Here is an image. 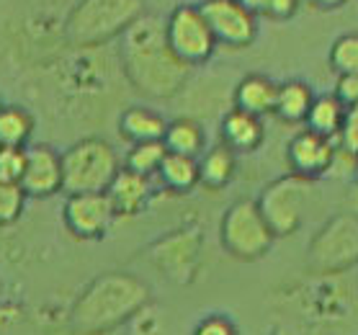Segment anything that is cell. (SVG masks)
I'll list each match as a JSON object with an SVG mask.
<instances>
[{
	"mask_svg": "<svg viewBox=\"0 0 358 335\" xmlns=\"http://www.w3.org/2000/svg\"><path fill=\"white\" fill-rule=\"evenodd\" d=\"M335 96L345 104V106H358V73L348 75H338V83H335Z\"/></svg>",
	"mask_w": 358,
	"mask_h": 335,
	"instance_id": "d6a6232c",
	"label": "cell"
},
{
	"mask_svg": "<svg viewBox=\"0 0 358 335\" xmlns=\"http://www.w3.org/2000/svg\"><path fill=\"white\" fill-rule=\"evenodd\" d=\"M345 114H348V106H345L335 93H322V96L315 99L312 111L304 124H307V129L320 134V137H327L338 142L343 124H345Z\"/></svg>",
	"mask_w": 358,
	"mask_h": 335,
	"instance_id": "7402d4cb",
	"label": "cell"
},
{
	"mask_svg": "<svg viewBox=\"0 0 358 335\" xmlns=\"http://www.w3.org/2000/svg\"><path fill=\"white\" fill-rule=\"evenodd\" d=\"M0 294H3V284H0Z\"/></svg>",
	"mask_w": 358,
	"mask_h": 335,
	"instance_id": "8d00e7d4",
	"label": "cell"
},
{
	"mask_svg": "<svg viewBox=\"0 0 358 335\" xmlns=\"http://www.w3.org/2000/svg\"><path fill=\"white\" fill-rule=\"evenodd\" d=\"M168 191L173 194H186L194 186H199V157H186L168 152L155 176Z\"/></svg>",
	"mask_w": 358,
	"mask_h": 335,
	"instance_id": "603a6c76",
	"label": "cell"
},
{
	"mask_svg": "<svg viewBox=\"0 0 358 335\" xmlns=\"http://www.w3.org/2000/svg\"><path fill=\"white\" fill-rule=\"evenodd\" d=\"M165 155H168V148H165L163 142H142V145H131L127 157H124V168L139 173V176L152 178V176H157V171H160Z\"/></svg>",
	"mask_w": 358,
	"mask_h": 335,
	"instance_id": "d4e9b609",
	"label": "cell"
},
{
	"mask_svg": "<svg viewBox=\"0 0 358 335\" xmlns=\"http://www.w3.org/2000/svg\"><path fill=\"white\" fill-rule=\"evenodd\" d=\"M0 111H3V99H0Z\"/></svg>",
	"mask_w": 358,
	"mask_h": 335,
	"instance_id": "d590c367",
	"label": "cell"
},
{
	"mask_svg": "<svg viewBox=\"0 0 358 335\" xmlns=\"http://www.w3.org/2000/svg\"><path fill=\"white\" fill-rule=\"evenodd\" d=\"M21 188L29 199H49L59 191H65L62 152H57L49 145H29Z\"/></svg>",
	"mask_w": 358,
	"mask_h": 335,
	"instance_id": "4fadbf2b",
	"label": "cell"
},
{
	"mask_svg": "<svg viewBox=\"0 0 358 335\" xmlns=\"http://www.w3.org/2000/svg\"><path fill=\"white\" fill-rule=\"evenodd\" d=\"M315 8H322V10H333V8H341V6H345L348 0H310Z\"/></svg>",
	"mask_w": 358,
	"mask_h": 335,
	"instance_id": "e575fe53",
	"label": "cell"
},
{
	"mask_svg": "<svg viewBox=\"0 0 358 335\" xmlns=\"http://www.w3.org/2000/svg\"><path fill=\"white\" fill-rule=\"evenodd\" d=\"M312 191H315V180L299 178L294 173H286L263 188L255 201L261 206L268 227L273 229V235L289 237L301 227V222L307 217Z\"/></svg>",
	"mask_w": 358,
	"mask_h": 335,
	"instance_id": "ba28073f",
	"label": "cell"
},
{
	"mask_svg": "<svg viewBox=\"0 0 358 335\" xmlns=\"http://www.w3.org/2000/svg\"><path fill=\"white\" fill-rule=\"evenodd\" d=\"M220 137L222 145H227L232 152H252V150L261 148L263 137H266L263 119L232 106L227 114L222 116Z\"/></svg>",
	"mask_w": 358,
	"mask_h": 335,
	"instance_id": "2e32d148",
	"label": "cell"
},
{
	"mask_svg": "<svg viewBox=\"0 0 358 335\" xmlns=\"http://www.w3.org/2000/svg\"><path fill=\"white\" fill-rule=\"evenodd\" d=\"M237 173V152L227 148V145H214L199 157V183L212 191L229 186Z\"/></svg>",
	"mask_w": 358,
	"mask_h": 335,
	"instance_id": "ffe728a7",
	"label": "cell"
},
{
	"mask_svg": "<svg viewBox=\"0 0 358 335\" xmlns=\"http://www.w3.org/2000/svg\"><path fill=\"white\" fill-rule=\"evenodd\" d=\"M165 34L176 57L188 67L203 65L217 50V39L199 6H176L165 18Z\"/></svg>",
	"mask_w": 358,
	"mask_h": 335,
	"instance_id": "9c48e42d",
	"label": "cell"
},
{
	"mask_svg": "<svg viewBox=\"0 0 358 335\" xmlns=\"http://www.w3.org/2000/svg\"><path fill=\"white\" fill-rule=\"evenodd\" d=\"M145 16V0H78L67 13L65 36L73 47L93 50L124 36Z\"/></svg>",
	"mask_w": 358,
	"mask_h": 335,
	"instance_id": "3957f363",
	"label": "cell"
},
{
	"mask_svg": "<svg viewBox=\"0 0 358 335\" xmlns=\"http://www.w3.org/2000/svg\"><path fill=\"white\" fill-rule=\"evenodd\" d=\"M168 122L160 111L150 106H129L119 116V134L129 145H142V142H163Z\"/></svg>",
	"mask_w": 358,
	"mask_h": 335,
	"instance_id": "ac0fdd59",
	"label": "cell"
},
{
	"mask_svg": "<svg viewBox=\"0 0 358 335\" xmlns=\"http://www.w3.org/2000/svg\"><path fill=\"white\" fill-rule=\"evenodd\" d=\"M191 335H240L237 325L224 315H206L196 322L194 333Z\"/></svg>",
	"mask_w": 358,
	"mask_h": 335,
	"instance_id": "f546056e",
	"label": "cell"
},
{
	"mask_svg": "<svg viewBox=\"0 0 358 335\" xmlns=\"http://www.w3.org/2000/svg\"><path fill=\"white\" fill-rule=\"evenodd\" d=\"M163 145L168 148V152H176V155L201 157L206 152V131L191 116H178L168 122Z\"/></svg>",
	"mask_w": 358,
	"mask_h": 335,
	"instance_id": "44dd1931",
	"label": "cell"
},
{
	"mask_svg": "<svg viewBox=\"0 0 358 335\" xmlns=\"http://www.w3.org/2000/svg\"><path fill=\"white\" fill-rule=\"evenodd\" d=\"M34 134V116L21 106H3L0 111V148H29Z\"/></svg>",
	"mask_w": 358,
	"mask_h": 335,
	"instance_id": "cb8c5ba5",
	"label": "cell"
},
{
	"mask_svg": "<svg viewBox=\"0 0 358 335\" xmlns=\"http://www.w3.org/2000/svg\"><path fill=\"white\" fill-rule=\"evenodd\" d=\"M294 307L304 315V320L317 322L327 330L330 325L348 322L358 315V289H353L345 273H333V276L317 273L315 284L301 286L296 292Z\"/></svg>",
	"mask_w": 358,
	"mask_h": 335,
	"instance_id": "52a82bcc",
	"label": "cell"
},
{
	"mask_svg": "<svg viewBox=\"0 0 358 335\" xmlns=\"http://www.w3.org/2000/svg\"><path fill=\"white\" fill-rule=\"evenodd\" d=\"M220 240L227 255H232L235 261L252 263L261 261L263 255L273 248L276 235L268 227L258 201L255 199H240L222 214Z\"/></svg>",
	"mask_w": 358,
	"mask_h": 335,
	"instance_id": "5b68a950",
	"label": "cell"
},
{
	"mask_svg": "<svg viewBox=\"0 0 358 335\" xmlns=\"http://www.w3.org/2000/svg\"><path fill=\"white\" fill-rule=\"evenodd\" d=\"M276 96H278L276 80H271L268 75L250 73L235 85V90H232V104L240 111H248V114L261 116L263 119V116L273 114Z\"/></svg>",
	"mask_w": 358,
	"mask_h": 335,
	"instance_id": "e0dca14e",
	"label": "cell"
},
{
	"mask_svg": "<svg viewBox=\"0 0 358 335\" xmlns=\"http://www.w3.org/2000/svg\"><path fill=\"white\" fill-rule=\"evenodd\" d=\"M106 194L116 209V217H137L152 199V178L122 168Z\"/></svg>",
	"mask_w": 358,
	"mask_h": 335,
	"instance_id": "9a60e30c",
	"label": "cell"
},
{
	"mask_svg": "<svg viewBox=\"0 0 358 335\" xmlns=\"http://www.w3.org/2000/svg\"><path fill=\"white\" fill-rule=\"evenodd\" d=\"M199 8L217 44H224L229 50H245L258 36V16L237 0H203Z\"/></svg>",
	"mask_w": 358,
	"mask_h": 335,
	"instance_id": "30bf717a",
	"label": "cell"
},
{
	"mask_svg": "<svg viewBox=\"0 0 358 335\" xmlns=\"http://www.w3.org/2000/svg\"><path fill=\"white\" fill-rule=\"evenodd\" d=\"M26 171V148H0V178L21 183Z\"/></svg>",
	"mask_w": 358,
	"mask_h": 335,
	"instance_id": "f1b7e54d",
	"label": "cell"
},
{
	"mask_svg": "<svg viewBox=\"0 0 358 335\" xmlns=\"http://www.w3.org/2000/svg\"><path fill=\"white\" fill-rule=\"evenodd\" d=\"M338 152V142L327 137H320L310 129L296 131L286 145V163L289 171L299 178L317 180L330 173Z\"/></svg>",
	"mask_w": 358,
	"mask_h": 335,
	"instance_id": "7c38bea8",
	"label": "cell"
},
{
	"mask_svg": "<svg viewBox=\"0 0 358 335\" xmlns=\"http://www.w3.org/2000/svg\"><path fill=\"white\" fill-rule=\"evenodd\" d=\"M307 261L315 273H348L358 266V217L350 212L333 214L312 235Z\"/></svg>",
	"mask_w": 358,
	"mask_h": 335,
	"instance_id": "8992f818",
	"label": "cell"
},
{
	"mask_svg": "<svg viewBox=\"0 0 358 335\" xmlns=\"http://www.w3.org/2000/svg\"><path fill=\"white\" fill-rule=\"evenodd\" d=\"M271 335H330L322 325L310 322V320H289V322H278Z\"/></svg>",
	"mask_w": 358,
	"mask_h": 335,
	"instance_id": "1f68e13d",
	"label": "cell"
},
{
	"mask_svg": "<svg viewBox=\"0 0 358 335\" xmlns=\"http://www.w3.org/2000/svg\"><path fill=\"white\" fill-rule=\"evenodd\" d=\"M315 90L304 80H286L278 83V96L273 116H278L286 124H304L315 104Z\"/></svg>",
	"mask_w": 358,
	"mask_h": 335,
	"instance_id": "d6986e66",
	"label": "cell"
},
{
	"mask_svg": "<svg viewBox=\"0 0 358 335\" xmlns=\"http://www.w3.org/2000/svg\"><path fill=\"white\" fill-rule=\"evenodd\" d=\"M124 165L111 142L83 137L62 152L65 194H106Z\"/></svg>",
	"mask_w": 358,
	"mask_h": 335,
	"instance_id": "277c9868",
	"label": "cell"
},
{
	"mask_svg": "<svg viewBox=\"0 0 358 335\" xmlns=\"http://www.w3.org/2000/svg\"><path fill=\"white\" fill-rule=\"evenodd\" d=\"M119 57L127 80L150 99H171L188 80L191 67L183 65L168 44L165 18L155 13L134 21L122 36Z\"/></svg>",
	"mask_w": 358,
	"mask_h": 335,
	"instance_id": "6da1fadb",
	"label": "cell"
},
{
	"mask_svg": "<svg viewBox=\"0 0 358 335\" xmlns=\"http://www.w3.org/2000/svg\"><path fill=\"white\" fill-rule=\"evenodd\" d=\"M152 292L134 273L108 271L90 281L70 310V327L78 335H106L127 325L150 307Z\"/></svg>",
	"mask_w": 358,
	"mask_h": 335,
	"instance_id": "7a4b0ae2",
	"label": "cell"
},
{
	"mask_svg": "<svg viewBox=\"0 0 358 335\" xmlns=\"http://www.w3.org/2000/svg\"><path fill=\"white\" fill-rule=\"evenodd\" d=\"M345 212L358 217V165L356 171H353V176L348 178V188H345Z\"/></svg>",
	"mask_w": 358,
	"mask_h": 335,
	"instance_id": "836d02e7",
	"label": "cell"
},
{
	"mask_svg": "<svg viewBox=\"0 0 358 335\" xmlns=\"http://www.w3.org/2000/svg\"><path fill=\"white\" fill-rule=\"evenodd\" d=\"M255 16H266L273 21H286L299 10L301 0H237Z\"/></svg>",
	"mask_w": 358,
	"mask_h": 335,
	"instance_id": "83f0119b",
	"label": "cell"
},
{
	"mask_svg": "<svg viewBox=\"0 0 358 335\" xmlns=\"http://www.w3.org/2000/svg\"><path fill=\"white\" fill-rule=\"evenodd\" d=\"M330 67L338 75L358 73V34H343L330 47Z\"/></svg>",
	"mask_w": 358,
	"mask_h": 335,
	"instance_id": "484cf974",
	"label": "cell"
},
{
	"mask_svg": "<svg viewBox=\"0 0 358 335\" xmlns=\"http://www.w3.org/2000/svg\"><path fill=\"white\" fill-rule=\"evenodd\" d=\"M338 145H341L345 152H350L353 157H358V106L348 108L345 124H343L341 137H338Z\"/></svg>",
	"mask_w": 358,
	"mask_h": 335,
	"instance_id": "4dcf8cb0",
	"label": "cell"
},
{
	"mask_svg": "<svg viewBox=\"0 0 358 335\" xmlns=\"http://www.w3.org/2000/svg\"><path fill=\"white\" fill-rule=\"evenodd\" d=\"M199 250H201V235L196 229H180L157 240L152 245V261L178 284H191L194 269L199 263Z\"/></svg>",
	"mask_w": 358,
	"mask_h": 335,
	"instance_id": "5bb4252c",
	"label": "cell"
},
{
	"mask_svg": "<svg viewBox=\"0 0 358 335\" xmlns=\"http://www.w3.org/2000/svg\"><path fill=\"white\" fill-rule=\"evenodd\" d=\"M116 220L108 194H67L62 222L78 240H101Z\"/></svg>",
	"mask_w": 358,
	"mask_h": 335,
	"instance_id": "8fae6325",
	"label": "cell"
},
{
	"mask_svg": "<svg viewBox=\"0 0 358 335\" xmlns=\"http://www.w3.org/2000/svg\"><path fill=\"white\" fill-rule=\"evenodd\" d=\"M26 199L29 197L24 194L21 183L0 178V227H8V224L21 220Z\"/></svg>",
	"mask_w": 358,
	"mask_h": 335,
	"instance_id": "4316f807",
	"label": "cell"
}]
</instances>
